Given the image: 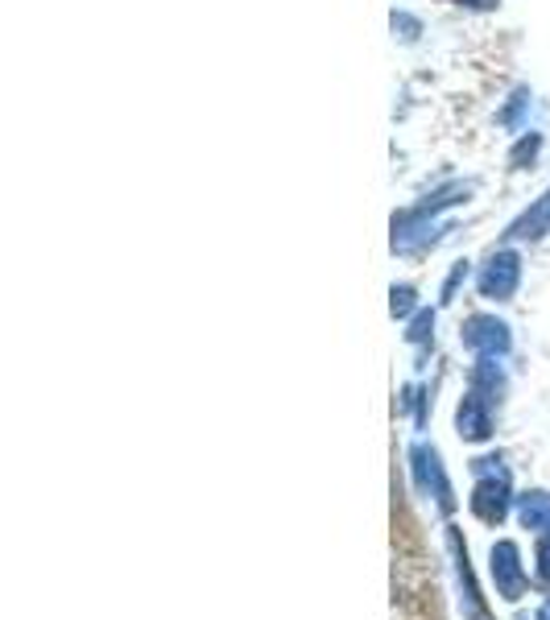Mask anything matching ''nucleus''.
Here are the masks:
<instances>
[{
  "label": "nucleus",
  "mask_w": 550,
  "mask_h": 620,
  "mask_svg": "<svg viewBox=\"0 0 550 620\" xmlns=\"http://www.w3.org/2000/svg\"><path fill=\"white\" fill-rule=\"evenodd\" d=\"M518 282H521V257L518 253H497V257L489 260V269L480 274V294L505 303V298H513Z\"/></svg>",
  "instance_id": "nucleus-6"
},
{
  "label": "nucleus",
  "mask_w": 550,
  "mask_h": 620,
  "mask_svg": "<svg viewBox=\"0 0 550 620\" xmlns=\"http://www.w3.org/2000/svg\"><path fill=\"white\" fill-rule=\"evenodd\" d=\"M534 620H550V600H547L542 608H538V617H534Z\"/></svg>",
  "instance_id": "nucleus-15"
},
{
  "label": "nucleus",
  "mask_w": 550,
  "mask_h": 620,
  "mask_svg": "<svg viewBox=\"0 0 550 620\" xmlns=\"http://www.w3.org/2000/svg\"><path fill=\"white\" fill-rule=\"evenodd\" d=\"M534 563H538V583H547V588H550V534L538 538Z\"/></svg>",
  "instance_id": "nucleus-13"
},
{
  "label": "nucleus",
  "mask_w": 550,
  "mask_h": 620,
  "mask_svg": "<svg viewBox=\"0 0 550 620\" xmlns=\"http://www.w3.org/2000/svg\"><path fill=\"white\" fill-rule=\"evenodd\" d=\"M489 571H492V583H497V592L505 596L509 604H518L526 588H530V579L521 571V550L518 542H492L489 550Z\"/></svg>",
  "instance_id": "nucleus-3"
},
{
  "label": "nucleus",
  "mask_w": 550,
  "mask_h": 620,
  "mask_svg": "<svg viewBox=\"0 0 550 620\" xmlns=\"http://www.w3.org/2000/svg\"><path fill=\"white\" fill-rule=\"evenodd\" d=\"M460 4H472V9H492L497 0H460Z\"/></svg>",
  "instance_id": "nucleus-14"
},
{
  "label": "nucleus",
  "mask_w": 550,
  "mask_h": 620,
  "mask_svg": "<svg viewBox=\"0 0 550 620\" xmlns=\"http://www.w3.org/2000/svg\"><path fill=\"white\" fill-rule=\"evenodd\" d=\"M472 393H480L484 402H492V397H501V393H505V373L497 368L492 356H480V364L472 368Z\"/></svg>",
  "instance_id": "nucleus-9"
},
{
  "label": "nucleus",
  "mask_w": 550,
  "mask_h": 620,
  "mask_svg": "<svg viewBox=\"0 0 550 620\" xmlns=\"http://www.w3.org/2000/svg\"><path fill=\"white\" fill-rule=\"evenodd\" d=\"M460 339L477 356H501V352H509V327L497 315H472L460 327Z\"/></svg>",
  "instance_id": "nucleus-4"
},
{
  "label": "nucleus",
  "mask_w": 550,
  "mask_h": 620,
  "mask_svg": "<svg viewBox=\"0 0 550 620\" xmlns=\"http://www.w3.org/2000/svg\"><path fill=\"white\" fill-rule=\"evenodd\" d=\"M518 521L534 534H550V492H521Z\"/></svg>",
  "instance_id": "nucleus-8"
},
{
  "label": "nucleus",
  "mask_w": 550,
  "mask_h": 620,
  "mask_svg": "<svg viewBox=\"0 0 550 620\" xmlns=\"http://www.w3.org/2000/svg\"><path fill=\"white\" fill-rule=\"evenodd\" d=\"M448 550H451V559H455V575H460L463 612H468V620H489V604H484V596H480V588H477V575H472V563H468V547H463V538L455 525H448Z\"/></svg>",
  "instance_id": "nucleus-5"
},
{
  "label": "nucleus",
  "mask_w": 550,
  "mask_h": 620,
  "mask_svg": "<svg viewBox=\"0 0 550 620\" xmlns=\"http://www.w3.org/2000/svg\"><path fill=\"white\" fill-rule=\"evenodd\" d=\"M550 232V195L534 203V211H526V216L509 228V236H518V240H538V236H547Z\"/></svg>",
  "instance_id": "nucleus-10"
},
{
  "label": "nucleus",
  "mask_w": 550,
  "mask_h": 620,
  "mask_svg": "<svg viewBox=\"0 0 550 620\" xmlns=\"http://www.w3.org/2000/svg\"><path fill=\"white\" fill-rule=\"evenodd\" d=\"M410 472H414V484H419L422 496H434L439 513H451V509H455V492H451V480H448V472H443L439 451L426 447V443H414V447H410Z\"/></svg>",
  "instance_id": "nucleus-2"
},
{
  "label": "nucleus",
  "mask_w": 550,
  "mask_h": 620,
  "mask_svg": "<svg viewBox=\"0 0 550 620\" xmlns=\"http://www.w3.org/2000/svg\"><path fill=\"white\" fill-rule=\"evenodd\" d=\"M455 426H460V439L468 443H484L492 434V419H489V402L480 397V393H468L455 410Z\"/></svg>",
  "instance_id": "nucleus-7"
},
{
  "label": "nucleus",
  "mask_w": 550,
  "mask_h": 620,
  "mask_svg": "<svg viewBox=\"0 0 550 620\" xmlns=\"http://www.w3.org/2000/svg\"><path fill=\"white\" fill-rule=\"evenodd\" d=\"M431 327H434V311H419L414 323H410V332H405V339H410V344H426V339H431Z\"/></svg>",
  "instance_id": "nucleus-11"
},
{
  "label": "nucleus",
  "mask_w": 550,
  "mask_h": 620,
  "mask_svg": "<svg viewBox=\"0 0 550 620\" xmlns=\"http://www.w3.org/2000/svg\"><path fill=\"white\" fill-rule=\"evenodd\" d=\"M477 472V489H472V513H477L484 525H501L509 518V468L497 455H484V460L472 463Z\"/></svg>",
  "instance_id": "nucleus-1"
},
{
  "label": "nucleus",
  "mask_w": 550,
  "mask_h": 620,
  "mask_svg": "<svg viewBox=\"0 0 550 620\" xmlns=\"http://www.w3.org/2000/svg\"><path fill=\"white\" fill-rule=\"evenodd\" d=\"M390 298H393V303H390L393 318H405L410 311H414V306H419V303H414V289H410V286H393Z\"/></svg>",
  "instance_id": "nucleus-12"
}]
</instances>
